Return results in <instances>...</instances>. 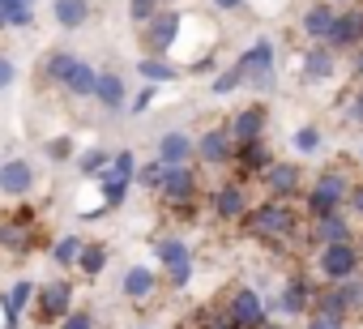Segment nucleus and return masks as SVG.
I'll return each instance as SVG.
<instances>
[{
    "mask_svg": "<svg viewBox=\"0 0 363 329\" xmlns=\"http://www.w3.org/2000/svg\"><path fill=\"white\" fill-rule=\"evenodd\" d=\"M299 227H303V214H299L295 201H274V197H265L261 206H252V210L244 214V231H248L252 240H265V244H286Z\"/></svg>",
    "mask_w": 363,
    "mask_h": 329,
    "instance_id": "obj_1",
    "label": "nucleus"
},
{
    "mask_svg": "<svg viewBox=\"0 0 363 329\" xmlns=\"http://www.w3.org/2000/svg\"><path fill=\"white\" fill-rule=\"evenodd\" d=\"M350 176L342 172V167H325L316 180H312V189H303V206H299V214L308 218V223H316V218H329V214H342L346 210V193H350Z\"/></svg>",
    "mask_w": 363,
    "mask_h": 329,
    "instance_id": "obj_2",
    "label": "nucleus"
},
{
    "mask_svg": "<svg viewBox=\"0 0 363 329\" xmlns=\"http://www.w3.org/2000/svg\"><path fill=\"white\" fill-rule=\"evenodd\" d=\"M316 286H320V282H312L308 274H291V278L282 282L278 299H274V303H265V308H269V316H278V320L308 316V312H312V299H316Z\"/></svg>",
    "mask_w": 363,
    "mask_h": 329,
    "instance_id": "obj_3",
    "label": "nucleus"
},
{
    "mask_svg": "<svg viewBox=\"0 0 363 329\" xmlns=\"http://www.w3.org/2000/svg\"><path fill=\"white\" fill-rule=\"evenodd\" d=\"M69 312H73V282L56 278V282H48V286H35L30 316H35L39 325H60Z\"/></svg>",
    "mask_w": 363,
    "mask_h": 329,
    "instance_id": "obj_4",
    "label": "nucleus"
},
{
    "mask_svg": "<svg viewBox=\"0 0 363 329\" xmlns=\"http://www.w3.org/2000/svg\"><path fill=\"white\" fill-rule=\"evenodd\" d=\"M359 269H363V261H359L354 244H325V248H316V274H320L325 286L329 282H346Z\"/></svg>",
    "mask_w": 363,
    "mask_h": 329,
    "instance_id": "obj_5",
    "label": "nucleus"
},
{
    "mask_svg": "<svg viewBox=\"0 0 363 329\" xmlns=\"http://www.w3.org/2000/svg\"><path fill=\"white\" fill-rule=\"evenodd\" d=\"M274 65H278V48H274L269 39H257V43L235 60L244 86H257V90H265V86L274 82Z\"/></svg>",
    "mask_w": 363,
    "mask_h": 329,
    "instance_id": "obj_6",
    "label": "nucleus"
},
{
    "mask_svg": "<svg viewBox=\"0 0 363 329\" xmlns=\"http://www.w3.org/2000/svg\"><path fill=\"white\" fill-rule=\"evenodd\" d=\"M179 30H184V18H179L175 9H158V13L141 26V48H145V56L171 52L175 39H179Z\"/></svg>",
    "mask_w": 363,
    "mask_h": 329,
    "instance_id": "obj_7",
    "label": "nucleus"
},
{
    "mask_svg": "<svg viewBox=\"0 0 363 329\" xmlns=\"http://www.w3.org/2000/svg\"><path fill=\"white\" fill-rule=\"evenodd\" d=\"M261 184H265V193L274 201H295L303 193V167L291 162V158H274L269 167L261 172Z\"/></svg>",
    "mask_w": 363,
    "mask_h": 329,
    "instance_id": "obj_8",
    "label": "nucleus"
},
{
    "mask_svg": "<svg viewBox=\"0 0 363 329\" xmlns=\"http://www.w3.org/2000/svg\"><path fill=\"white\" fill-rule=\"evenodd\" d=\"M210 210H214L218 223H244V214L252 210V197H248L244 180H227V184H218L214 197H210Z\"/></svg>",
    "mask_w": 363,
    "mask_h": 329,
    "instance_id": "obj_9",
    "label": "nucleus"
},
{
    "mask_svg": "<svg viewBox=\"0 0 363 329\" xmlns=\"http://www.w3.org/2000/svg\"><path fill=\"white\" fill-rule=\"evenodd\" d=\"M227 312L235 316L240 329H261L269 320V308H265V299H261L257 286H235L231 299H227Z\"/></svg>",
    "mask_w": 363,
    "mask_h": 329,
    "instance_id": "obj_10",
    "label": "nucleus"
},
{
    "mask_svg": "<svg viewBox=\"0 0 363 329\" xmlns=\"http://www.w3.org/2000/svg\"><path fill=\"white\" fill-rule=\"evenodd\" d=\"M333 52H359L363 48V5H346L333 18V30L325 39Z\"/></svg>",
    "mask_w": 363,
    "mask_h": 329,
    "instance_id": "obj_11",
    "label": "nucleus"
},
{
    "mask_svg": "<svg viewBox=\"0 0 363 329\" xmlns=\"http://www.w3.org/2000/svg\"><path fill=\"white\" fill-rule=\"evenodd\" d=\"M0 244H5L9 252H30L35 244H39V214H30V210H22V214H13V218H5L0 223Z\"/></svg>",
    "mask_w": 363,
    "mask_h": 329,
    "instance_id": "obj_12",
    "label": "nucleus"
},
{
    "mask_svg": "<svg viewBox=\"0 0 363 329\" xmlns=\"http://www.w3.org/2000/svg\"><path fill=\"white\" fill-rule=\"evenodd\" d=\"M197 172L193 167H167V176H162V189H158V197L171 206V210H179V206H193L197 201Z\"/></svg>",
    "mask_w": 363,
    "mask_h": 329,
    "instance_id": "obj_13",
    "label": "nucleus"
},
{
    "mask_svg": "<svg viewBox=\"0 0 363 329\" xmlns=\"http://www.w3.org/2000/svg\"><path fill=\"white\" fill-rule=\"evenodd\" d=\"M193 158H201L206 167H231V158H235V141L227 133V124L210 128L201 141H193Z\"/></svg>",
    "mask_w": 363,
    "mask_h": 329,
    "instance_id": "obj_14",
    "label": "nucleus"
},
{
    "mask_svg": "<svg viewBox=\"0 0 363 329\" xmlns=\"http://www.w3.org/2000/svg\"><path fill=\"white\" fill-rule=\"evenodd\" d=\"M359 235H354V223H350V214L342 210V214H329V218H316L312 227H308V248H325V244H354Z\"/></svg>",
    "mask_w": 363,
    "mask_h": 329,
    "instance_id": "obj_15",
    "label": "nucleus"
},
{
    "mask_svg": "<svg viewBox=\"0 0 363 329\" xmlns=\"http://www.w3.org/2000/svg\"><path fill=\"white\" fill-rule=\"evenodd\" d=\"M274 162V150L265 145V137H257V141H244V145H235V158H231V167L240 172V180L248 184L252 176H261L265 167Z\"/></svg>",
    "mask_w": 363,
    "mask_h": 329,
    "instance_id": "obj_16",
    "label": "nucleus"
},
{
    "mask_svg": "<svg viewBox=\"0 0 363 329\" xmlns=\"http://www.w3.org/2000/svg\"><path fill=\"white\" fill-rule=\"evenodd\" d=\"M35 189V167L26 158H5L0 162V193L5 197H26Z\"/></svg>",
    "mask_w": 363,
    "mask_h": 329,
    "instance_id": "obj_17",
    "label": "nucleus"
},
{
    "mask_svg": "<svg viewBox=\"0 0 363 329\" xmlns=\"http://www.w3.org/2000/svg\"><path fill=\"white\" fill-rule=\"evenodd\" d=\"M227 133H231V141H235V145L265 137V107H261V103H252V107L235 111V116L227 120Z\"/></svg>",
    "mask_w": 363,
    "mask_h": 329,
    "instance_id": "obj_18",
    "label": "nucleus"
},
{
    "mask_svg": "<svg viewBox=\"0 0 363 329\" xmlns=\"http://www.w3.org/2000/svg\"><path fill=\"white\" fill-rule=\"evenodd\" d=\"M154 158L162 162V167H189V158H193V137H189V133H179V128L162 133Z\"/></svg>",
    "mask_w": 363,
    "mask_h": 329,
    "instance_id": "obj_19",
    "label": "nucleus"
},
{
    "mask_svg": "<svg viewBox=\"0 0 363 329\" xmlns=\"http://www.w3.org/2000/svg\"><path fill=\"white\" fill-rule=\"evenodd\" d=\"M333 18H337V9L329 5V0H312V5L303 9V18H299V26H303V35L312 43H325L329 30H333Z\"/></svg>",
    "mask_w": 363,
    "mask_h": 329,
    "instance_id": "obj_20",
    "label": "nucleus"
},
{
    "mask_svg": "<svg viewBox=\"0 0 363 329\" xmlns=\"http://www.w3.org/2000/svg\"><path fill=\"white\" fill-rule=\"evenodd\" d=\"M120 291H124V299L145 303V299L158 291V274H154L150 265H128V269H124V278H120Z\"/></svg>",
    "mask_w": 363,
    "mask_h": 329,
    "instance_id": "obj_21",
    "label": "nucleus"
},
{
    "mask_svg": "<svg viewBox=\"0 0 363 329\" xmlns=\"http://www.w3.org/2000/svg\"><path fill=\"white\" fill-rule=\"evenodd\" d=\"M333 73H337V52L329 43H312L303 52V77L308 82H329Z\"/></svg>",
    "mask_w": 363,
    "mask_h": 329,
    "instance_id": "obj_22",
    "label": "nucleus"
},
{
    "mask_svg": "<svg viewBox=\"0 0 363 329\" xmlns=\"http://www.w3.org/2000/svg\"><path fill=\"white\" fill-rule=\"evenodd\" d=\"M94 99H99V107L103 111H124L128 107V86H124V77L120 73H99V82H94Z\"/></svg>",
    "mask_w": 363,
    "mask_h": 329,
    "instance_id": "obj_23",
    "label": "nucleus"
},
{
    "mask_svg": "<svg viewBox=\"0 0 363 329\" xmlns=\"http://www.w3.org/2000/svg\"><path fill=\"white\" fill-rule=\"evenodd\" d=\"M94 82H99V69H90L86 60H77L73 69H69V77L60 82L73 99H94Z\"/></svg>",
    "mask_w": 363,
    "mask_h": 329,
    "instance_id": "obj_24",
    "label": "nucleus"
},
{
    "mask_svg": "<svg viewBox=\"0 0 363 329\" xmlns=\"http://www.w3.org/2000/svg\"><path fill=\"white\" fill-rule=\"evenodd\" d=\"M52 18H56L65 30H77V26H86V18H90V0H52Z\"/></svg>",
    "mask_w": 363,
    "mask_h": 329,
    "instance_id": "obj_25",
    "label": "nucleus"
},
{
    "mask_svg": "<svg viewBox=\"0 0 363 329\" xmlns=\"http://www.w3.org/2000/svg\"><path fill=\"white\" fill-rule=\"evenodd\" d=\"M154 257H158V265H162V269H175V265H189V261H193L189 244L179 240V235H167V240H158V244H154Z\"/></svg>",
    "mask_w": 363,
    "mask_h": 329,
    "instance_id": "obj_26",
    "label": "nucleus"
},
{
    "mask_svg": "<svg viewBox=\"0 0 363 329\" xmlns=\"http://www.w3.org/2000/svg\"><path fill=\"white\" fill-rule=\"evenodd\" d=\"M137 73H141L145 86H162V82H175L179 77V69L171 60H162V56H141L137 60Z\"/></svg>",
    "mask_w": 363,
    "mask_h": 329,
    "instance_id": "obj_27",
    "label": "nucleus"
},
{
    "mask_svg": "<svg viewBox=\"0 0 363 329\" xmlns=\"http://www.w3.org/2000/svg\"><path fill=\"white\" fill-rule=\"evenodd\" d=\"M82 248H86V240H82V235H60V240L52 244V261H56L60 269H77Z\"/></svg>",
    "mask_w": 363,
    "mask_h": 329,
    "instance_id": "obj_28",
    "label": "nucleus"
},
{
    "mask_svg": "<svg viewBox=\"0 0 363 329\" xmlns=\"http://www.w3.org/2000/svg\"><path fill=\"white\" fill-rule=\"evenodd\" d=\"M107 261H111V248H107V244H86L82 257H77V269H82L86 278H99V274L107 269Z\"/></svg>",
    "mask_w": 363,
    "mask_h": 329,
    "instance_id": "obj_29",
    "label": "nucleus"
},
{
    "mask_svg": "<svg viewBox=\"0 0 363 329\" xmlns=\"http://www.w3.org/2000/svg\"><path fill=\"white\" fill-rule=\"evenodd\" d=\"M107 162H111V154H107L103 145H90V150H82V154H77V167H82V176H86V180H99V176L107 172Z\"/></svg>",
    "mask_w": 363,
    "mask_h": 329,
    "instance_id": "obj_30",
    "label": "nucleus"
},
{
    "mask_svg": "<svg viewBox=\"0 0 363 329\" xmlns=\"http://www.w3.org/2000/svg\"><path fill=\"white\" fill-rule=\"evenodd\" d=\"M73 65H77V56H73V52H65V48H56V52L48 56V65H43V77H48L52 86H60V82L69 77V69H73Z\"/></svg>",
    "mask_w": 363,
    "mask_h": 329,
    "instance_id": "obj_31",
    "label": "nucleus"
},
{
    "mask_svg": "<svg viewBox=\"0 0 363 329\" xmlns=\"http://www.w3.org/2000/svg\"><path fill=\"white\" fill-rule=\"evenodd\" d=\"M162 176H167V167L158 158H150V162H137V176H133V184H141L145 193H158L162 189Z\"/></svg>",
    "mask_w": 363,
    "mask_h": 329,
    "instance_id": "obj_32",
    "label": "nucleus"
},
{
    "mask_svg": "<svg viewBox=\"0 0 363 329\" xmlns=\"http://www.w3.org/2000/svg\"><path fill=\"white\" fill-rule=\"evenodd\" d=\"M107 172L133 184V176H137V154H133V150H116V154H111V162H107Z\"/></svg>",
    "mask_w": 363,
    "mask_h": 329,
    "instance_id": "obj_33",
    "label": "nucleus"
},
{
    "mask_svg": "<svg viewBox=\"0 0 363 329\" xmlns=\"http://www.w3.org/2000/svg\"><path fill=\"white\" fill-rule=\"evenodd\" d=\"M291 145H295V154H316V150H320V128H316V124H303V128H295Z\"/></svg>",
    "mask_w": 363,
    "mask_h": 329,
    "instance_id": "obj_34",
    "label": "nucleus"
},
{
    "mask_svg": "<svg viewBox=\"0 0 363 329\" xmlns=\"http://www.w3.org/2000/svg\"><path fill=\"white\" fill-rule=\"evenodd\" d=\"M43 154H48V158H52V162H69V158H73V154H77V150H73V137H69V133H65V137H52V141H48V145H43Z\"/></svg>",
    "mask_w": 363,
    "mask_h": 329,
    "instance_id": "obj_35",
    "label": "nucleus"
},
{
    "mask_svg": "<svg viewBox=\"0 0 363 329\" xmlns=\"http://www.w3.org/2000/svg\"><path fill=\"white\" fill-rule=\"evenodd\" d=\"M158 9H162V0H128V18H133L137 26H145Z\"/></svg>",
    "mask_w": 363,
    "mask_h": 329,
    "instance_id": "obj_36",
    "label": "nucleus"
},
{
    "mask_svg": "<svg viewBox=\"0 0 363 329\" xmlns=\"http://www.w3.org/2000/svg\"><path fill=\"white\" fill-rule=\"evenodd\" d=\"M240 86H244V77H240V69H235V65H231L227 73H218V77L210 82V90H214V94H235Z\"/></svg>",
    "mask_w": 363,
    "mask_h": 329,
    "instance_id": "obj_37",
    "label": "nucleus"
},
{
    "mask_svg": "<svg viewBox=\"0 0 363 329\" xmlns=\"http://www.w3.org/2000/svg\"><path fill=\"white\" fill-rule=\"evenodd\" d=\"M154 99H158V86H141V90L133 94L128 111H133V116H141V111H150V107H154Z\"/></svg>",
    "mask_w": 363,
    "mask_h": 329,
    "instance_id": "obj_38",
    "label": "nucleus"
},
{
    "mask_svg": "<svg viewBox=\"0 0 363 329\" xmlns=\"http://www.w3.org/2000/svg\"><path fill=\"white\" fill-rule=\"evenodd\" d=\"M56 329H94V312H86V308H73Z\"/></svg>",
    "mask_w": 363,
    "mask_h": 329,
    "instance_id": "obj_39",
    "label": "nucleus"
},
{
    "mask_svg": "<svg viewBox=\"0 0 363 329\" xmlns=\"http://www.w3.org/2000/svg\"><path fill=\"white\" fill-rule=\"evenodd\" d=\"M303 320H308L303 329H346V320H337V316H325V312H308Z\"/></svg>",
    "mask_w": 363,
    "mask_h": 329,
    "instance_id": "obj_40",
    "label": "nucleus"
},
{
    "mask_svg": "<svg viewBox=\"0 0 363 329\" xmlns=\"http://www.w3.org/2000/svg\"><path fill=\"white\" fill-rule=\"evenodd\" d=\"M346 214H350V218H363V180L350 184V193H346Z\"/></svg>",
    "mask_w": 363,
    "mask_h": 329,
    "instance_id": "obj_41",
    "label": "nucleus"
},
{
    "mask_svg": "<svg viewBox=\"0 0 363 329\" xmlns=\"http://www.w3.org/2000/svg\"><path fill=\"white\" fill-rule=\"evenodd\" d=\"M167 282H171L175 291H184V286L193 282V261H189V265H175V269H167Z\"/></svg>",
    "mask_w": 363,
    "mask_h": 329,
    "instance_id": "obj_42",
    "label": "nucleus"
},
{
    "mask_svg": "<svg viewBox=\"0 0 363 329\" xmlns=\"http://www.w3.org/2000/svg\"><path fill=\"white\" fill-rule=\"evenodd\" d=\"M13 77H18V65H13L5 52H0V90H5V86H13Z\"/></svg>",
    "mask_w": 363,
    "mask_h": 329,
    "instance_id": "obj_43",
    "label": "nucleus"
},
{
    "mask_svg": "<svg viewBox=\"0 0 363 329\" xmlns=\"http://www.w3.org/2000/svg\"><path fill=\"white\" fill-rule=\"evenodd\" d=\"M350 124H363V86H359L354 99H350Z\"/></svg>",
    "mask_w": 363,
    "mask_h": 329,
    "instance_id": "obj_44",
    "label": "nucleus"
},
{
    "mask_svg": "<svg viewBox=\"0 0 363 329\" xmlns=\"http://www.w3.org/2000/svg\"><path fill=\"white\" fill-rule=\"evenodd\" d=\"M0 9H35V0H0Z\"/></svg>",
    "mask_w": 363,
    "mask_h": 329,
    "instance_id": "obj_45",
    "label": "nucleus"
},
{
    "mask_svg": "<svg viewBox=\"0 0 363 329\" xmlns=\"http://www.w3.org/2000/svg\"><path fill=\"white\" fill-rule=\"evenodd\" d=\"M214 5H218V9H227V13H231V9H240V5H244V0H214Z\"/></svg>",
    "mask_w": 363,
    "mask_h": 329,
    "instance_id": "obj_46",
    "label": "nucleus"
},
{
    "mask_svg": "<svg viewBox=\"0 0 363 329\" xmlns=\"http://www.w3.org/2000/svg\"><path fill=\"white\" fill-rule=\"evenodd\" d=\"M261 329H291V325H286V320H278V316H269V320H265Z\"/></svg>",
    "mask_w": 363,
    "mask_h": 329,
    "instance_id": "obj_47",
    "label": "nucleus"
},
{
    "mask_svg": "<svg viewBox=\"0 0 363 329\" xmlns=\"http://www.w3.org/2000/svg\"><path fill=\"white\" fill-rule=\"evenodd\" d=\"M354 77H359V82H363V48H359V52H354Z\"/></svg>",
    "mask_w": 363,
    "mask_h": 329,
    "instance_id": "obj_48",
    "label": "nucleus"
},
{
    "mask_svg": "<svg viewBox=\"0 0 363 329\" xmlns=\"http://www.w3.org/2000/svg\"><path fill=\"white\" fill-rule=\"evenodd\" d=\"M329 5H333V9H346V5H350V0H329Z\"/></svg>",
    "mask_w": 363,
    "mask_h": 329,
    "instance_id": "obj_49",
    "label": "nucleus"
},
{
    "mask_svg": "<svg viewBox=\"0 0 363 329\" xmlns=\"http://www.w3.org/2000/svg\"><path fill=\"white\" fill-rule=\"evenodd\" d=\"M354 248H359V261H363V240H354Z\"/></svg>",
    "mask_w": 363,
    "mask_h": 329,
    "instance_id": "obj_50",
    "label": "nucleus"
},
{
    "mask_svg": "<svg viewBox=\"0 0 363 329\" xmlns=\"http://www.w3.org/2000/svg\"><path fill=\"white\" fill-rule=\"evenodd\" d=\"M162 5H171V0H162Z\"/></svg>",
    "mask_w": 363,
    "mask_h": 329,
    "instance_id": "obj_51",
    "label": "nucleus"
},
{
    "mask_svg": "<svg viewBox=\"0 0 363 329\" xmlns=\"http://www.w3.org/2000/svg\"><path fill=\"white\" fill-rule=\"evenodd\" d=\"M359 158H363V150H359Z\"/></svg>",
    "mask_w": 363,
    "mask_h": 329,
    "instance_id": "obj_52",
    "label": "nucleus"
},
{
    "mask_svg": "<svg viewBox=\"0 0 363 329\" xmlns=\"http://www.w3.org/2000/svg\"><path fill=\"white\" fill-rule=\"evenodd\" d=\"M0 26H5V22H0Z\"/></svg>",
    "mask_w": 363,
    "mask_h": 329,
    "instance_id": "obj_53",
    "label": "nucleus"
},
{
    "mask_svg": "<svg viewBox=\"0 0 363 329\" xmlns=\"http://www.w3.org/2000/svg\"><path fill=\"white\" fill-rule=\"evenodd\" d=\"M141 329H145V325H141Z\"/></svg>",
    "mask_w": 363,
    "mask_h": 329,
    "instance_id": "obj_54",
    "label": "nucleus"
}]
</instances>
